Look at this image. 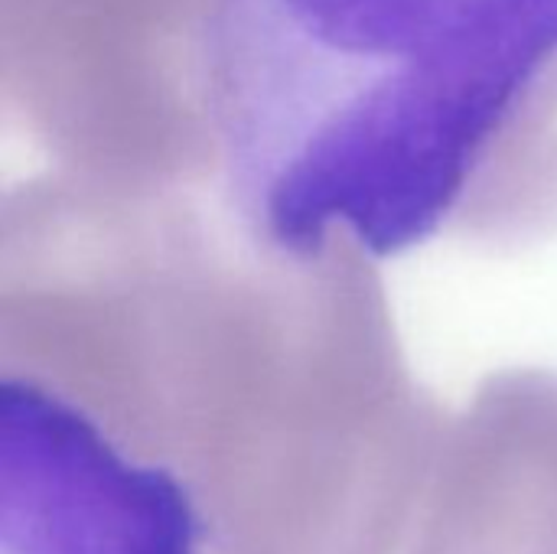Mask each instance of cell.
Listing matches in <instances>:
<instances>
[{
    "label": "cell",
    "mask_w": 557,
    "mask_h": 554,
    "mask_svg": "<svg viewBox=\"0 0 557 554\" xmlns=\"http://www.w3.org/2000/svg\"><path fill=\"white\" fill-rule=\"evenodd\" d=\"M3 480L7 554H199L183 487L29 382L3 385Z\"/></svg>",
    "instance_id": "7a4b0ae2"
},
{
    "label": "cell",
    "mask_w": 557,
    "mask_h": 554,
    "mask_svg": "<svg viewBox=\"0 0 557 554\" xmlns=\"http://www.w3.org/2000/svg\"><path fill=\"white\" fill-rule=\"evenodd\" d=\"M202 52L232 199L284 251L424 245L557 121V0H212Z\"/></svg>",
    "instance_id": "6da1fadb"
}]
</instances>
